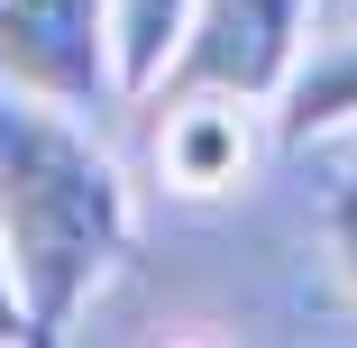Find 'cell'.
Segmentation results:
<instances>
[{
    "label": "cell",
    "instance_id": "obj_1",
    "mask_svg": "<svg viewBox=\"0 0 357 348\" xmlns=\"http://www.w3.org/2000/svg\"><path fill=\"white\" fill-rule=\"evenodd\" d=\"M128 174L83 110L0 83V257L19 275L37 339H64L128 257Z\"/></svg>",
    "mask_w": 357,
    "mask_h": 348
},
{
    "label": "cell",
    "instance_id": "obj_2",
    "mask_svg": "<svg viewBox=\"0 0 357 348\" xmlns=\"http://www.w3.org/2000/svg\"><path fill=\"white\" fill-rule=\"evenodd\" d=\"M312 10L321 0H192V28L156 92H238L275 110V92L294 83V64L312 46Z\"/></svg>",
    "mask_w": 357,
    "mask_h": 348
},
{
    "label": "cell",
    "instance_id": "obj_3",
    "mask_svg": "<svg viewBox=\"0 0 357 348\" xmlns=\"http://www.w3.org/2000/svg\"><path fill=\"white\" fill-rule=\"evenodd\" d=\"M0 83L64 110H110L119 101L110 0H0Z\"/></svg>",
    "mask_w": 357,
    "mask_h": 348
},
{
    "label": "cell",
    "instance_id": "obj_4",
    "mask_svg": "<svg viewBox=\"0 0 357 348\" xmlns=\"http://www.w3.org/2000/svg\"><path fill=\"white\" fill-rule=\"evenodd\" d=\"M266 156V101L238 92H156V183L183 202H220Z\"/></svg>",
    "mask_w": 357,
    "mask_h": 348
},
{
    "label": "cell",
    "instance_id": "obj_5",
    "mask_svg": "<svg viewBox=\"0 0 357 348\" xmlns=\"http://www.w3.org/2000/svg\"><path fill=\"white\" fill-rule=\"evenodd\" d=\"M330 137H357V28L303 46L294 83L275 92V147H330Z\"/></svg>",
    "mask_w": 357,
    "mask_h": 348
},
{
    "label": "cell",
    "instance_id": "obj_6",
    "mask_svg": "<svg viewBox=\"0 0 357 348\" xmlns=\"http://www.w3.org/2000/svg\"><path fill=\"white\" fill-rule=\"evenodd\" d=\"M192 28V0H110V55H119V101H147Z\"/></svg>",
    "mask_w": 357,
    "mask_h": 348
},
{
    "label": "cell",
    "instance_id": "obj_7",
    "mask_svg": "<svg viewBox=\"0 0 357 348\" xmlns=\"http://www.w3.org/2000/svg\"><path fill=\"white\" fill-rule=\"evenodd\" d=\"M321 229H330V257H339V275L357 285V147H348V156H330V192H321Z\"/></svg>",
    "mask_w": 357,
    "mask_h": 348
},
{
    "label": "cell",
    "instance_id": "obj_8",
    "mask_svg": "<svg viewBox=\"0 0 357 348\" xmlns=\"http://www.w3.org/2000/svg\"><path fill=\"white\" fill-rule=\"evenodd\" d=\"M0 339H37L28 303H19V275H10V257H0Z\"/></svg>",
    "mask_w": 357,
    "mask_h": 348
}]
</instances>
